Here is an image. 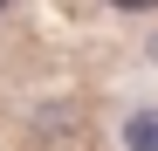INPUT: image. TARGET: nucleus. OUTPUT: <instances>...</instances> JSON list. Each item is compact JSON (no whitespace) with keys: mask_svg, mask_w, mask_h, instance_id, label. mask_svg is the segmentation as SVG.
Listing matches in <instances>:
<instances>
[{"mask_svg":"<svg viewBox=\"0 0 158 151\" xmlns=\"http://www.w3.org/2000/svg\"><path fill=\"white\" fill-rule=\"evenodd\" d=\"M131 151H158V110L131 117Z\"/></svg>","mask_w":158,"mask_h":151,"instance_id":"nucleus-1","label":"nucleus"},{"mask_svg":"<svg viewBox=\"0 0 158 151\" xmlns=\"http://www.w3.org/2000/svg\"><path fill=\"white\" fill-rule=\"evenodd\" d=\"M117 7H158V0H117Z\"/></svg>","mask_w":158,"mask_h":151,"instance_id":"nucleus-2","label":"nucleus"},{"mask_svg":"<svg viewBox=\"0 0 158 151\" xmlns=\"http://www.w3.org/2000/svg\"><path fill=\"white\" fill-rule=\"evenodd\" d=\"M0 7H7V0H0Z\"/></svg>","mask_w":158,"mask_h":151,"instance_id":"nucleus-3","label":"nucleus"}]
</instances>
